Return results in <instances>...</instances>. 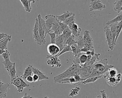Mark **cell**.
<instances>
[{"mask_svg": "<svg viewBox=\"0 0 122 98\" xmlns=\"http://www.w3.org/2000/svg\"><path fill=\"white\" fill-rule=\"evenodd\" d=\"M80 66L78 65L72 63L71 65L63 73L54 76L53 78L54 82L55 83H57V81L61 79L73 76L75 74H77L78 69Z\"/></svg>", "mask_w": 122, "mask_h": 98, "instance_id": "cell-1", "label": "cell"}, {"mask_svg": "<svg viewBox=\"0 0 122 98\" xmlns=\"http://www.w3.org/2000/svg\"><path fill=\"white\" fill-rule=\"evenodd\" d=\"M33 65H29L26 68L24 69L22 75H21L20 76L23 79L25 80L26 77L29 76H32V67Z\"/></svg>", "mask_w": 122, "mask_h": 98, "instance_id": "cell-17", "label": "cell"}, {"mask_svg": "<svg viewBox=\"0 0 122 98\" xmlns=\"http://www.w3.org/2000/svg\"><path fill=\"white\" fill-rule=\"evenodd\" d=\"M104 31L105 34L106 41L109 46V49L111 50L112 45V36L110 31V28L109 25H106L104 27Z\"/></svg>", "mask_w": 122, "mask_h": 98, "instance_id": "cell-12", "label": "cell"}, {"mask_svg": "<svg viewBox=\"0 0 122 98\" xmlns=\"http://www.w3.org/2000/svg\"><path fill=\"white\" fill-rule=\"evenodd\" d=\"M32 98H33V97H32Z\"/></svg>", "mask_w": 122, "mask_h": 98, "instance_id": "cell-48", "label": "cell"}, {"mask_svg": "<svg viewBox=\"0 0 122 98\" xmlns=\"http://www.w3.org/2000/svg\"><path fill=\"white\" fill-rule=\"evenodd\" d=\"M114 10L120 13L122 11V0H115L114 3Z\"/></svg>", "mask_w": 122, "mask_h": 98, "instance_id": "cell-22", "label": "cell"}, {"mask_svg": "<svg viewBox=\"0 0 122 98\" xmlns=\"http://www.w3.org/2000/svg\"><path fill=\"white\" fill-rule=\"evenodd\" d=\"M75 22V14L73 13L71 16L68 17L64 22L63 23L67 25V26L70 23Z\"/></svg>", "mask_w": 122, "mask_h": 98, "instance_id": "cell-35", "label": "cell"}, {"mask_svg": "<svg viewBox=\"0 0 122 98\" xmlns=\"http://www.w3.org/2000/svg\"><path fill=\"white\" fill-rule=\"evenodd\" d=\"M46 58L47 59V65L51 67H54L55 66L56 67H60L61 66V61L57 56L48 55L46 56Z\"/></svg>", "mask_w": 122, "mask_h": 98, "instance_id": "cell-5", "label": "cell"}, {"mask_svg": "<svg viewBox=\"0 0 122 98\" xmlns=\"http://www.w3.org/2000/svg\"><path fill=\"white\" fill-rule=\"evenodd\" d=\"M68 27L71 32V34L75 37H79L80 35L81 29L75 22H72L68 25Z\"/></svg>", "mask_w": 122, "mask_h": 98, "instance_id": "cell-9", "label": "cell"}, {"mask_svg": "<svg viewBox=\"0 0 122 98\" xmlns=\"http://www.w3.org/2000/svg\"><path fill=\"white\" fill-rule=\"evenodd\" d=\"M68 52H71V47L70 45H66L64 48L60 52V53H59V54L57 55V56L59 57V56L61 55V54H62L64 53Z\"/></svg>", "mask_w": 122, "mask_h": 98, "instance_id": "cell-36", "label": "cell"}, {"mask_svg": "<svg viewBox=\"0 0 122 98\" xmlns=\"http://www.w3.org/2000/svg\"><path fill=\"white\" fill-rule=\"evenodd\" d=\"M108 98H109V97H108Z\"/></svg>", "mask_w": 122, "mask_h": 98, "instance_id": "cell-50", "label": "cell"}, {"mask_svg": "<svg viewBox=\"0 0 122 98\" xmlns=\"http://www.w3.org/2000/svg\"><path fill=\"white\" fill-rule=\"evenodd\" d=\"M57 22H58V24H59V26H60V28L61 31L62 33L64 30H65L66 29L69 28L68 27V26H67V25H66L65 24H64L63 22H59V21H57Z\"/></svg>", "mask_w": 122, "mask_h": 98, "instance_id": "cell-38", "label": "cell"}, {"mask_svg": "<svg viewBox=\"0 0 122 98\" xmlns=\"http://www.w3.org/2000/svg\"><path fill=\"white\" fill-rule=\"evenodd\" d=\"M96 98H101V96L100 95H98Z\"/></svg>", "mask_w": 122, "mask_h": 98, "instance_id": "cell-46", "label": "cell"}, {"mask_svg": "<svg viewBox=\"0 0 122 98\" xmlns=\"http://www.w3.org/2000/svg\"><path fill=\"white\" fill-rule=\"evenodd\" d=\"M121 77L122 74L121 73H118L114 77H110L106 73H105L104 75V78L107 83L112 87H116L120 83L121 80Z\"/></svg>", "mask_w": 122, "mask_h": 98, "instance_id": "cell-4", "label": "cell"}, {"mask_svg": "<svg viewBox=\"0 0 122 98\" xmlns=\"http://www.w3.org/2000/svg\"><path fill=\"white\" fill-rule=\"evenodd\" d=\"M37 19L38 20V22L39 23H40V24L41 25V26H42V27L43 28L44 31V33H45V37L46 36L47 34L48 33H49V31H48L47 28V26L46 24V22L45 20L42 18L41 15L40 14H38L37 16Z\"/></svg>", "mask_w": 122, "mask_h": 98, "instance_id": "cell-19", "label": "cell"}, {"mask_svg": "<svg viewBox=\"0 0 122 98\" xmlns=\"http://www.w3.org/2000/svg\"><path fill=\"white\" fill-rule=\"evenodd\" d=\"M79 65L80 66L84 65L87 61V55L84 53H81L79 54L78 57Z\"/></svg>", "mask_w": 122, "mask_h": 98, "instance_id": "cell-21", "label": "cell"}, {"mask_svg": "<svg viewBox=\"0 0 122 98\" xmlns=\"http://www.w3.org/2000/svg\"><path fill=\"white\" fill-rule=\"evenodd\" d=\"M20 0V1H21V0Z\"/></svg>", "mask_w": 122, "mask_h": 98, "instance_id": "cell-49", "label": "cell"}, {"mask_svg": "<svg viewBox=\"0 0 122 98\" xmlns=\"http://www.w3.org/2000/svg\"><path fill=\"white\" fill-rule=\"evenodd\" d=\"M51 30H52L56 35V36L61 34L62 33L60 28V26L59 25V24L58 23V22H57L52 27Z\"/></svg>", "mask_w": 122, "mask_h": 98, "instance_id": "cell-27", "label": "cell"}, {"mask_svg": "<svg viewBox=\"0 0 122 98\" xmlns=\"http://www.w3.org/2000/svg\"><path fill=\"white\" fill-rule=\"evenodd\" d=\"M81 88L79 87H76L74 88L71 89L69 93V97H73L76 95H77L79 93V92L80 91Z\"/></svg>", "mask_w": 122, "mask_h": 98, "instance_id": "cell-33", "label": "cell"}, {"mask_svg": "<svg viewBox=\"0 0 122 98\" xmlns=\"http://www.w3.org/2000/svg\"><path fill=\"white\" fill-rule=\"evenodd\" d=\"M2 64H3L4 66V68L7 71V72L9 71L11 67V66L13 65V63L10 60V58L4 60L2 62Z\"/></svg>", "mask_w": 122, "mask_h": 98, "instance_id": "cell-24", "label": "cell"}, {"mask_svg": "<svg viewBox=\"0 0 122 98\" xmlns=\"http://www.w3.org/2000/svg\"><path fill=\"white\" fill-rule=\"evenodd\" d=\"M29 82H33V79H32V76H27L25 79Z\"/></svg>", "mask_w": 122, "mask_h": 98, "instance_id": "cell-41", "label": "cell"}, {"mask_svg": "<svg viewBox=\"0 0 122 98\" xmlns=\"http://www.w3.org/2000/svg\"><path fill=\"white\" fill-rule=\"evenodd\" d=\"M102 76L103 75H101V76H92L88 77L86 79L82 81L81 82V84H84V85H86V84H88V83H93V82L96 81L99 78H101Z\"/></svg>", "mask_w": 122, "mask_h": 98, "instance_id": "cell-20", "label": "cell"}, {"mask_svg": "<svg viewBox=\"0 0 122 98\" xmlns=\"http://www.w3.org/2000/svg\"><path fill=\"white\" fill-rule=\"evenodd\" d=\"M71 52H72L74 57L76 56V55H77L78 54H79L80 53H81V51H80V49H79L78 48V47L77 46V45L76 44L71 45Z\"/></svg>", "mask_w": 122, "mask_h": 98, "instance_id": "cell-31", "label": "cell"}, {"mask_svg": "<svg viewBox=\"0 0 122 98\" xmlns=\"http://www.w3.org/2000/svg\"><path fill=\"white\" fill-rule=\"evenodd\" d=\"M57 83H59L61 84H64V83H67V84H69L71 85H77L78 83L76 82L75 78H74L73 76H71L70 77H67L65 78L62 79H61L57 81Z\"/></svg>", "mask_w": 122, "mask_h": 98, "instance_id": "cell-18", "label": "cell"}, {"mask_svg": "<svg viewBox=\"0 0 122 98\" xmlns=\"http://www.w3.org/2000/svg\"></svg>", "mask_w": 122, "mask_h": 98, "instance_id": "cell-51", "label": "cell"}, {"mask_svg": "<svg viewBox=\"0 0 122 98\" xmlns=\"http://www.w3.org/2000/svg\"><path fill=\"white\" fill-rule=\"evenodd\" d=\"M100 53H94V54L92 56V57L91 58L90 61H89V62L87 64H85L86 65H92L96 62H97V61L99 59V57L100 55Z\"/></svg>", "mask_w": 122, "mask_h": 98, "instance_id": "cell-25", "label": "cell"}, {"mask_svg": "<svg viewBox=\"0 0 122 98\" xmlns=\"http://www.w3.org/2000/svg\"><path fill=\"white\" fill-rule=\"evenodd\" d=\"M32 76V79H33V82H37L38 81V79H39V77L38 76L36 75V74H34Z\"/></svg>", "mask_w": 122, "mask_h": 98, "instance_id": "cell-40", "label": "cell"}, {"mask_svg": "<svg viewBox=\"0 0 122 98\" xmlns=\"http://www.w3.org/2000/svg\"><path fill=\"white\" fill-rule=\"evenodd\" d=\"M20 2L22 3L25 10L28 12H30L31 11V5H30V4L29 3V2L28 1V0H21Z\"/></svg>", "mask_w": 122, "mask_h": 98, "instance_id": "cell-30", "label": "cell"}, {"mask_svg": "<svg viewBox=\"0 0 122 98\" xmlns=\"http://www.w3.org/2000/svg\"><path fill=\"white\" fill-rule=\"evenodd\" d=\"M90 4V11H102L106 8V5L103 4L100 0H91Z\"/></svg>", "mask_w": 122, "mask_h": 98, "instance_id": "cell-6", "label": "cell"}, {"mask_svg": "<svg viewBox=\"0 0 122 98\" xmlns=\"http://www.w3.org/2000/svg\"><path fill=\"white\" fill-rule=\"evenodd\" d=\"M29 2V3L30 4V5H31V2H32L33 3H35V0H27Z\"/></svg>", "mask_w": 122, "mask_h": 98, "instance_id": "cell-43", "label": "cell"}, {"mask_svg": "<svg viewBox=\"0 0 122 98\" xmlns=\"http://www.w3.org/2000/svg\"><path fill=\"white\" fill-rule=\"evenodd\" d=\"M45 18L47 28L50 32L53 25L57 22V20L56 18V16L52 14L47 15L45 16Z\"/></svg>", "mask_w": 122, "mask_h": 98, "instance_id": "cell-7", "label": "cell"}, {"mask_svg": "<svg viewBox=\"0 0 122 98\" xmlns=\"http://www.w3.org/2000/svg\"><path fill=\"white\" fill-rule=\"evenodd\" d=\"M10 84L14 86L17 88L18 92H22L25 87H28L30 85L27 84L21 76H16L14 78L11 79Z\"/></svg>", "mask_w": 122, "mask_h": 98, "instance_id": "cell-2", "label": "cell"}, {"mask_svg": "<svg viewBox=\"0 0 122 98\" xmlns=\"http://www.w3.org/2000/svg\"><path fill=\"white\" fill-rule=\"evenodd\" d=\"M122 21L117 22V24H116V37H115V44L116 43L118 38L121 33V32L122 30Z\"/></svg>", "mask_w": 122, "mask_h": 98, "instance_id": "cell-26", "label": "cell"}, {"mask_svg": "<svg viewBox=\"0 0 122 98\" xmlns=\"http://www.w3.org/2000/svg\"><path fill=\"white\" fill-rule=\"evenodd\" d=\"M32 73L34 74H36L38 76V77H39L38 82L42 80L48 79L49 78V77L48 76H47L44 73L41 71L40 69H39L38 68H36L32 66Z\"/></svg>", "mask_w": 122, "mask_h": 98, "instance_id": "cell-13", "label": "cell"}, {"mask_svg": "<svg viewBox=\"0 0 122 98\" xmlns=\"http://www.w3.org/2000/svg\"><path fill=\"white\" fill-rule=\"evenodd\" d=\"M2 58H3L4 60L7 59L8 58H10V53L8 51V50H6L5 52L1 55Z\"/></svg>", "mask_w": 122, "mask_h": 98, "instance_id": "cell-39", "label": "cell"}, {"mask_svg": "<svg viewBox=\"0 0 122 98\" xmlns=\"http://www.w3.org/2000/svg\"><path fill=\"white\" fill-rule=\"evenodd\" d=\"M9 86L10 84L9 83H3L0 86V98H4L6 97Z\"/></svg>", "mask_w": 122, "mask_h": 98, "instance_id": "cell-16", "label": "cell"}, {"mask_svg": "<svg viewBox=\"0 0 122 98\" xmlns=\"http://www.w3.org/2000/svg\"><path fill=\"white\" fill-rule=\"evenodd\" d=\"M44 98H48L47 96H45V97H44Z\"/></svg>", "mask_w": 122, "mask_h": 98, "instance_id": "cell-47", "label": "cell"}, {"mask_svg": "<svg viewBox=\"0 0 122 98\" xmlns=\"http://www.w3.org/2000/svg\"><path fill=\"white\" fill-rule=\"evenodd\" d=\"M121 21H122V12L119 13V14L116 17H115L113 19L107 22L106 25H110L113 24V23L119 22Z\"/></svg>", "mask_w": 122, "mask_h": 98, "instance_id": "cell-23", "label": "cell"}, {"mask_svg": "<svg viewBox=\"0 0 122 98\" xmlns=\"http://www.w3.org/2000/svg\"><path fill=\"white\" fill-rule=\"evenodd\" d=\"M9 75L10 76V79L14 78L16 76V73L17 71L15 68V63H13V65L11 66V67L9 71L8 72Z\"/></svg>", "mask_w": 122, "mask_h": 98, "instance_id": "cell-29", "label": "cell"}, {"mask_svg": "<svg viewBox=\"0 0 122 98\" xmlns=\"http://www.w3.org/2000/svg\"><path fill=\"white\" fill-rule=\"evenodd\" d=\"M76 44L80 50L84 47L85 43L82 36L80 35L78 37V39L76 41Z\"/></svg>", "mask_w": 122, "mask_h": 98, "instance_id": "cell-28", "label": "cell"}, {"mask_svg": "<svg viewBox=\"0 0 122 98\" xmlns=\"http://www.w3.org/2000/svg\"><path fill=\"white\" fill-rule=\"evenodd\" d=\"M21 98H32V97H31L30 96V95H28L26 93L24 94V96Z\"/></svg>", "mask_w": 122, "mask_h": 98, "instance_id": "cell-42", "label": "cell"}, {"mask_svg": "<svg viewBox=\"0 0 122 98\" xmlns=\"http://www.w3.org/2000/svg\"><path fill=\"white\" fill-rule=\"evenodd\" d=\"M33 38L34 39L35 42L37 44L41 45L40 37H39V22L38 19H35L34 25L33 27V29L32 31Z\"/></svg>", "mask_w": 122, "mask_h": 98, "instance_id": "cell-8", "label": "cell"}, {"mask_svg": "<svg viewBox=\"0 0 122 98\" xmlns=\"http://www.w3.org/2000/svg\"><path fill=\"white\" fill-rule=\"evenodd\" d=\"M82 36L85 43L84 47L86 48L88 51H94L93 45V40L90 35L89 31L85 30L83 33V36Z\"/></svg>", "mask_w": 122, "mask_h": 98, "instance_id": "cell-3", "label": "cell"}, {"mask_svg": "<svg viewBox=\"0 0 122 98\" xmlns=\"http://www.w3.org/2000/svg\"><path fill=\"white\" fill-rule=\"evenodd\" d=\"M66 41L65 40L62 33L60 35L56 36L55 44L59 47L60 51L64 48L65 45Z\"/></svg>", "mask_w": 122, "mask_h": 98, "instance_id": "cell-14", "label": "cell"}, {"mask_svg": "<svg viewBox=\"0 0 122 98\" xmlns=\"http://www.w3.org/2000/svg\"><path fill=\"white\" fill-rule=\"evenodd\" d=\"M51 37V43L50 44H55L56 38V35L54 33H48Z\"/></svg>", "mask_w": 122, "mask_h": 98, "instance_id": "cell-37", "label": "cell"}, {"mask_svg": "<svg viewBox=\"0 0 122 98\" xmlns=\"http://www.w3.org/2000/svg\"><path fill=\"white\" fill-rule=\"evenodd\" d=\"M3 83H3V82H2L1 81V80L0 79V86H1Z\"/></svg>", "mask_w": 122, "mask_h": 98, "instance_id": "cell-45", "label": "cell"}, {"mask_svg": "<svg viewBox=\"0 0 122 98\" xmlns=\"http://www.w3.org/2000/svg\"><path fill=\"white\" fill-rule=\"evenodd\" d=\"M117 23H113L111 24L109 26L110 28V31L111 33V36H112V45L111 50H112L114 48V47L116 45L115 43V40L116 37V26Z\"/></svg>", "mask_w": 122, "mask_h": 98, "instance_id": "cell-11", "label": "cell"}, {"mask_svg": "<svg viewBox=\"0 0 122 98\" xmlns=\"http://www.w3.org/2000/svg\"><path fill=\"white\" fill-rule=\"evenodd\" d=\"M47 50L49 55L52 56H57L60 52L59 47L56 44H49L47 47Z\"/></svg>", "mask_w": 122, "mask_h": 98, "instance_id": "cell-10", "label": "cell"}, {"mask_svg": "<svg viewBox=\"0 0 122 98\" xmlns=\"http://www.w3.org/2000/svg\"><path fill=\"white\" fill-rule=\"evenodd\" d=\"M105 73L110 77H114L117 75L118 72L117 70L113 67L112 68H110Z\"/></svg>", "mask_w": 122, "mask_h": 98, "instance_id": "cell-32", "label": "cell"}, {"mask_svg": "<svg viewBox=\"0 0 122 98\" xmlns=\"http://www.w3.org/2000/svg\"><path fill=\"white\" fill-rule=\"evenodd\" d=\"M73 13L71 12H70L69 11H64L61 15H55V16L57 21L61 22H63L68 17H69L71 15H72Z\"/></svg>", "mask_w": 122, "mask_h": 98, "instance_id": "cell-15", "label": "cell"}, {"mask_svg": "<svg viewBox=\"0 0 122 98\" xmlns=\"http://www.w3.org/2000/svg\"><path fill=\"white\" fill-rule=\"evenodd\" d=\"M75 36L71 34L66 40L65 42V45H68L71 46L75 44H76V41L75 40Z\"/></svg>", "mask_w": 122, "mask_h": 98, "instance_id": "cell-34", "label": "cell"}, {"mask_svg": "<svg viewBox=\"0 0 122 98\" xmlns=\"http://www.w3.org/2000/svg\"><path fill=\"white\" fill-rule=\"evenodd\" d=\"M5 50H3V49L0 48V55H1L5 52Z\"/></svg>", "mask_w": 122, "mask_h": 98, "instance_id": "cell-44", "label": "cell"}]
</instances>
